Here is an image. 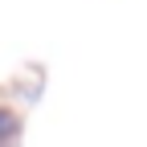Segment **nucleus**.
Wrapping results in <instances>:
<instances>
[{
	"label": "nucleus",
	"mask_w": 147,
	"mask_h": 147,
	"mask_svg": "<svg viewBox=\"0 0 147 147\" xmlns=\"http://www.w3.org/2000/svg\"><path fill=\"white\" fill-rule=\"evenodd\" d=\"M12 127H16V119H12V115H0V135H8Z\"/></svg>",
	"instance_id": "1"
}]
</instances>
